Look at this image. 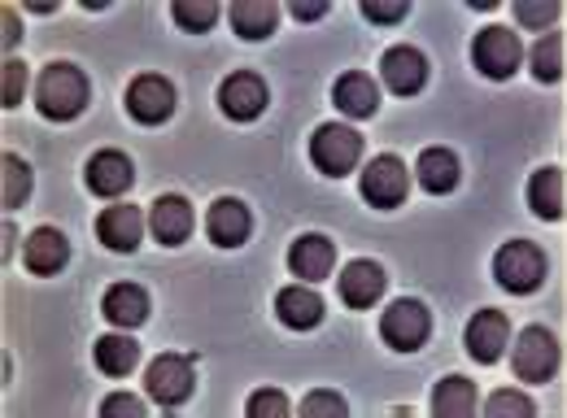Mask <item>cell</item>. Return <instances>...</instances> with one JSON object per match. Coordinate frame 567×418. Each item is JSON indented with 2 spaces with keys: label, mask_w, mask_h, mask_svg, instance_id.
<instances>
[{
  "label": "cell",
  "mask_w": 567,
  "mask_h": 418,
  "mask_svg": "<svg viewBox=\"0 0 567 418\" xmlns=\"http://www.w3.org/2000/svg\"><path fill=\"white\" fill-rule=\"evenodd\" d=\"M87 105V74L71 62H53L35 83V109L53 123H71Z\"/></svg>",
  "instance_id": "1"
},
{
  "label": "cell",
  "mask_w": 567,
  "mask_h": 418,
  "mask_svg": "<svg viewBox=\"0 0 567 418\" xmlns=\"http://www.w3.org/2000/svg\"><path fill=\"white\" fill-rule=\"evenodd\" d=\"M494 275H497V283H502L506 292H515V296L537 292L542 279H546V253H542L537 244H528V240H511V244L497 249Z\"/></svg>",
  "instance_id": "2"
},
{
  "label": "cell",
  "mask_w": 567,
  "mask_h": 418,
  "mask_svg": "<svg viewBox=\"0 0 567 418\" xmlns=\"http://www.w3.org/2000/svg\"><path fill=\"white\" fill-rule=\"evenodd\" d=\"M310 157L323 175H350L354 161L362 157V136L346 123H323L310 139Z\"/></svg>",
  "instance_id": "3"
},
{
  "label": "cell",
  "mask_w": 567,
  "mask_h": 418,
  "mask_svg": "<svg viewBox=\"0 0 567 418\" xmlns=\"http://www.w3.org/2000/svg\"><path fill=\"white\" fill-rule=\"evenodd\" d=\"M519 58H524V49H519L515 31H506V27H485L472 40V62L485 79H511L519 70Z\"/></svg>",
  "instance_id": "4"
},
{
  "label": "cell",
  "mask_w": 567,
  "mask_h": 418,
  "mask_svg": "<svg viewBox=\"0 0 567 418\" xmlns=\"http://www.w3.org/2000/svg\"><path fill=\"white\" fill-rule=\"evenodd\" d=\"M144 388H148V397H153L157 406H166V410L179 406V401H188V393H193V362L179 357V353H162L157 362H148Z\"/></svg>",
  "instance_id": "5"
},
{
  "label": "cell",
  "mask_w": 567,
  "mask_h": 418,
  "mask_svg": "<svg viewBox=\"0 0 567 418\" xmlns=\"http://www.w3.org/2000/svg\"><path fill=\"white\" fill-rule=\"evenodd\" d=\"M559 366V341L546 327H524L519 345H515V375L524 384H546Z\"/></svg>",
  "instance_id": "6"
},
{
  "label": "cell",
  "mask_w": 567,
  "mask_h": 418,
  "mask_svg": "<svg viewBox=\"0 0 567 418\" xmlns=\"http://www.w3.org/2000/svg\"><path fill=\"white\" fill-rule=\"evenodd\" d=\"M406 166L393 157V153H384V157H375L367 170H362V201L375 209H393L406 201Z\"/></svg>",
  "instance_id": "7"
},
{
  "label": "cell",
  "mask_w": 567,
  "mask_h": 418,
  "mask_svg": "<svg viewBox=\"0 0 567 418\" xmlns=\"http://www.w3.org/2000/svg\"><path fill=\"white\" fill-rule=\"evenodd\" d=\"M127 114L144 123V127H157V123H166L171 114H175V87L162 79V74H141V79H132V87H127Z\"/></svg>",
  "instance_id": "8"
},
{
  "label": "cell",
  "mask_w": 567,
  "mask_h": 418,
  "mask_svg": "<svg viewBox=\"0 0 567 418\" xmlns=\"http://www.w3.org/2000/svg\"><path fill=\"white\" fill-rule=\"evenodd\" d=\"M380 332H384V341H389V345L402 348V353L420 348V345L427 341V332H432L427 305H420V301H411V296L393 301V305H389V314H384V323H380Z\"/></svg>",
  "instance_id": "9"
},
{
  "label": "cell",
  "mask_w": 567,
  "mask_h": 418,
  "mask_svg": "<svg viewBox=\"0 0 567 418\" xmlns=\"http://www.w3.org/2000/svg\"><path fill=\"white\" fill-rule=\"evenodd\" d=\"M218 105L231 123H249L267 109V83L254 74V70H240V74H227L223 87H218Z\"/></svg>",
  "instance_id": "10"
},
{
  "label": "cell",
  "mask_w": 567,
  "mask_h": 418,
  "mask_svg": "<svg viewBox=\"0 0 567 418\" xmlns=\"http://www.w3.org/2000/svg\"><path fill=\"white\" fill-rule=\"evenodd\" d=\"M132 157L127 153H118V148H101V153H92L87 157V166H83V179H87V192H96V197H123L127 188H132Z\"/></svg>",
  "instance_id": "11"
},
{
  "label": "cell",
  "mask_w": 567,
  "mask_h": 418,
  "mask_svg": "<svg viewBox=\"0 0 567 418\" xmlns=\"http://www.w3.org/2000/svg\"><path fill=\"white\" fill-rule=\"evenodd\" d=\"M332 262H337V244H332L328 236H319V231L297 236V240H292V249H288V271H292L297 279H306V283L328 279Z\"/></svg>",
  "instance_id": "12"
},
{
  "label": "cell",
  "mask_w": 567,
  "mask_h": 418,
  "mask_svg": "<svg viewBox=\"0 0 567 418\" xmlns=\"http://www.w3.org/2000/svg\"><path fill=\"white\" fill-rule=\"evenodd\" d=\"M22 262H27L31 275H58L71 262V244L58 227H35L22 244Z\"/></svg>",
  "instance_id": "13"
},
{
  "label": "cell",
  "mask_w": 567,
  "mask_h": 418,
  "mask_svg": "<svg viewBox=\"0 0 567 418\" xmlns=\"http://www.w3.org/2000/svg\"><path fill=\"white\" fill-rule=\"evenodd\" d=\"M148 231H153V240L157 244H184L188 236H193V206L184 201V197H157L153 209H148Z\"/></svg>",
  "instance_id": "14"
},
{
  "label": "cell",
  "mask_w": 567,
  "mask_h": 418,
  "mask_svg": "<svg viewBox=\"0 0 567 418\" xmlns=\"http://www.w3.org/2000/svg\"><path fill=\"white\" fill-rule=\"evenodd\" d=\"M384 83H389V92H398V96H415L420 87L427 83V62L420 49H411V44H402V49H389L384 53Z\"/></svg>",
  "instance_id": "15"
},
{
  "label": "cell",
  "mask_w": 567,
  "mask_h": 418,
  "mask_svg": "<svg viewBox=\"0 0 567 418\" xmlns=\"http://www.w3.org/2000/svg\"><path fill=\"white\" fill-rule=\"evenodd\" d=\"M141 231H144V213L136 206L101 209V218H96V236L114 253H132L141 244Z\"/></svg>",
  "instance_id": "16"
},
{
  "label": "cell",
  "mask_w": 567,
  "mask_h": 418,
  "mask_svg": "<svg viewBox=\"0 0 567 418\" xmlns=\"http://www.w3.org/2000/svg\"><path fill=\"white\" fill-rule=\"evenodd\" d=\"M506 336H511L506 314L481 310V314L467 323V353H472L481 366H494L497 357H502V348H506Z\"/></svg>",
  "instance_id": "17"
},
{
  "label": "cell",
  "mask_w": 567,
  "mask_h": 418,
  "mask_svg": "<svg viewBox=\"0 0 567 418\" xmlns=\"http://www.w3.org/2000/svg\"><path fill=\"white\" fill-rule=\"evenodd\" d=\"M276 314H280L284 327H292V332H310V327H319L323 323V296L315 292V288H284L280 296H276Z\"/></svg>",
  "instance_id": "18"
},
{
  "label": "cell",
  "mask_w": 567,
  "mask_h": 418,
  "mask_svg": "<svg viewBox=\"0 0 567 418\" xmlns=\"http://www.w3.org/2000/svg\"><path fill=\"white\" fill-rule=\"evenodd\" d=\"M249 209L240 206L236 197H223V201H214L210 206V218H206V231H210L214 244H223V249H236V244H245L249 240Z\"/></svg>",
  "instance_id": "19"
},
{
  "label": "cell",
  "mask_w": 567,
  "mask_h": 418,
  "mask_svg": "<svg viewBox=\"0 0 567 418\" xmlns=\"http://www.w3.org/2000/svg\"><path fill=\"white\" fill-rule=\"evenodd\" d=\"M380 292H384V271H380V262H350L346 271H341V301L350 305V310H367V305H375L380 301Z\"/></svg>",
  "instance_id": "20"
},
{
  "label": "cell",
  "mask_w": 567,
  "mask_h": 418,
  "mask_svg": "<svg viewBox=\"0 0 567 418\" xmlns=\"http://www.w3.org/2000/svg\"><path fill=\"white\" fill-rule=\"evenodd\" d=\"M332 105L341 109V114H350V118H371L375 114V105H380V96H375V83L367 79V74H341L337 83H332Z\"/></svg>",
  "instance_id": "21"
},
{
  "label": "cell",
  "mask_w": 567,
  "mask_h": 418,
  "mask_svg": "<svg viewBox=\"0 0 567 418\" xmlns=\"http://www.w3.org/2000/svg\"><path fill=\"white\" fill-rule=\"evenodd\" d=\"M415 175H420L424 192L445 197V192H454V188H458V175H463V170H458V157H454L450 148H424V153H420Z\"/></svg>",
  "instance_id": "22"
},
{
  "label": "cell",
  "mask_w": 567,
  "mask_h": 418,
  "mask_svg": "<svg viewBox=\"0 0 567 418\" xmlns=\"http://www.w3.org/2000/svg\"><path fill=\"white\" fill-rule=\"evenodd\" d=\"M105 318L114 327H141L148 318V292L141 283H114L105 292Z\"/></svg>",
  "instance_id": "23"
},
{
  "label": "cell",
  "mask_w": 567,
  "mask_h": 418,
  "mask_svg": "<svg viewBox=\"0 0 567 418\" xmlns=\"http://www.w3.org/2000/svg\"><path fill=\"white\" fill-rule=\"evenodd\" d=\"M476 410V384L463 375H445L432 393V415L436 418H472Z\"/></svg>",
  "instance_id": "24"
},
{
  "label": "cell",
  "mask_w": 567,
  "mask_h": 418,
  "mask_svg": "<svg viewBox=\"0 0 567 418\" xmlns=\"http://www.w3.org/2000/svg\"><path fill=\"white\" fill-rule=\"evenodd\" d=\"M231 27L240 40H267L276 31V4L271 0H236L231 4Z\"/></svg>",
  "instance_id": "25"
},
{
  "label": "cell",
  "mask_w": 567,
  "mask_h": 418,
  "mask_svg": "<svg viewBox=\"0 0 567 418\" xmlns=\"http://www.w3.org/2000/svg\"><path fill=\"white\" fill-rule=\"evenodd\" d=\"M528 201L533 209L542 213V218H564V170H555V166H546V170H537L533 179H528Z\"/></svg>",
  "instance_id": "26"
},
{
  "label": "cell",
  "mask_w": 567,
  "mask_h": 418,
  "mask_svg": "<svg viewBox=\"0 0 567 418\" xmlns=\"http://www.w3.org/2000/svg\"><path fill=\"white\" fill-rule=\"evenodd\" d=\"M92 357H96V366H101L105 375H127V370H136V362H141V345H136L132 336H101L96 348H92Z\"/></svg>",
  "instance_id": "27"
},
{
  "label": "cell",
  "mask_w": 567,
  "mask_h": 418,
  "mask_svg": "<svg viewBox=\"0 0 567 418\" xmlns=\"http://www.w3.org/2000/svg\"><path fill=\"white\" fill-rule=\"evenodd\" d=\"M27 192H31V166L22 157L4 153V161H0V201H4V209H18L27 201Z\"/></svg>",
  "instance_id": "28"
},
{
  "label": "cell",
  "mask_w": 567,
  "mask_h": 418,
  "mask_svg": "<svg viewBox=\"0 0 567 418\" xmlns=\"http://www.w3.org/2000/svg\"><path fill=\"white\" fill-rule=\"evenodd\" d=\"M533 74H537L542 83L564 79V35H546V40L533 49Z\"/></svg>",
  "instance_id": "29"
},
{
  "label": "cell",
  "mask_w": 567,
  "mask_h": 418,
  "mask_svg": "<svg viewBox=\"0 0 567 418\" xmlns=\"http://www.w3.org/2000/svg\"><path fill=\"white\" fill-rule=\"evenodd\" d=\"M175 22L202 35L218 22V4L214 0H175Z\"/></svg>",
  "instance_id": "30"
},
{
  "label": "cell",
  "mask_w": 567,
  "mask_h": 418,
  "mask_svg": "<svg viewBox=\"0 0 567 418\" xmlns=\"http://www.w3.org/2000/svg\"><path fill=\"white\" fill-rule=\"evenodd\" d=\"M22 92H27V66L22 62H4V70H0V105L13 109L22 101Z\"/></svg>",
  "instance_id": "31"
},
{
  "label": "cell",
  "mask_w": 567,
  "mask_h": 418,
  "mask_svg": "<svg viewBox=\"0 0 567 418\" xmlns=\"http://www.w3.org/2000/svg\"><path fill=\"white\" fill-rule=\"evenodd\" d=\"M485 410L489 418H533V401L524 393H494Z\"/></svg>",
  "instance_id": "32"
},
{
  "label": "cell",
  "mask_w": 567,
  "mask_h": 418,
  "mask_svg": "<svg viewBox=\"0 0 567 418\" xmlns=\"http://www.w3.org/2000/svg\"><path fill=\"white\" fill-rule=\"evenodd\" d=\"M515 18H519L524 27H550V22L559 18V4H555V0H519V4H515Z\"/></svg>",
  "instance_id": "33"
},
{
  "label": "cell",
  "mask_w": 567,
  "mask_h": 418,
  "mask_svg": "<svg viewBox=\"0 0 567 418\" xmlns=\"http://www.w3.org/2000/svg\"><path fill=\"white\" fill-rule=\"evenodd\" d=\"M301 415L306 418H346V401L337 393H310L301 401Z\"/></svg>",
  "instance_id": "34"
},
{
  "label": "cell",
  "mask_w": 567,
  "mask_h": 418,
  "mask_svg": "<svg viewBox=\"0 0 567 418\" xmlns=\"http://www.w3.org/2000/svg\"><path fill=\"white\" fill-rule=\"evenodd\" d=\"M288 415V397L276 388H262L249 397V418H284Z\"/></svg>",
  "instance_id": "35"
},
{
  "label": "cell",
  "mask_w": 567,
  "mask_h": 418,
  "mask_svg": "<svg viewBox=\"0 0 567 418\" xmlns=\"http://www.w3.org/2000/svg\"><path fill=\"white\" fill-rule=\"evenodd\" d=\"M101 415L105 418H144V401L141 397H123V393H118V397H105V401H101Z\"/></svg>",
  "instance_id": "36"
},
{
  "label": "cell",
  "mask_w": 567,
  "mask_h": 418,
  "mask_svg": "<svg viewBox=\"0 0 567 418\" xmlns=\"http://www.w3.org/2000/svg\"><path fill=\"white\" fill-rule=\"evenodd\" d=\"M362 13H367L371 22H398V18H406V0H393V4H380V0H362Z\"/></svg>",
  "instance_id": "37"
},
{
  "label": "cell",
  "mask_w": 567,
  "mask_h": 418,
  "mask_svg": "<svg viewBox=\"0 0 567 418\" xmlns=\"http://www.w3.org/2000/svg\"><path fill=\"white\" fill-rule=\"evenodd\" d=\"M0 31H4V35H0V40H4V49H13V44L22 40V27H18V13H13V9H4V18H0Z\"/></svg>",
  "instance_id": "38"
},
{
  "label": "cell",
  "mask_w": 567,
  "mask_h": 418,
  "mask_svg": "<svg viewBox=\"0 0 567 418\" xmlns=\"http://www.w3.org/2000/svg\"><path fill=\"white\" fill-rule=\"evenodd\" d=\"M323 13H328V4H323V0H297V4H292V18H301V22L323 18Z\"/></svg>",
  "instance_id": "39"
},
{
  "label": "cell",
  "mask_w": 567,
  "mask_h": 418,
  "mask_svg": "<svg viewBox=\"0 0 567 418\" xmlns=\"http://www.w3.org/2000/svg\"><path fill=\"white\" fill-rule=\"evenodd\" d=\"M9 253H13V227L4 222V262H9Z\"/></svg>",
  "instance_id": "40"
}]
</instances>
